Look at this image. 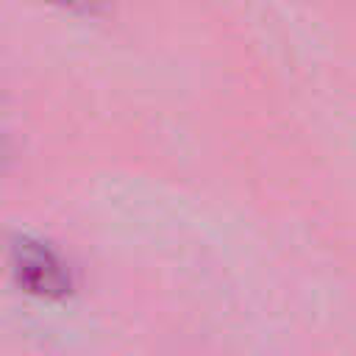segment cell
Masks as SVG:
<instances>
[{"label": "cell", "instance_id": "cell-1", "mask_svg": "<svg viewBox=\"0 0 356 356\" xmlns=\"http://www.w3.org/2000/svg\"><path fill=\"white\" fill-rule=\"evenodd\" d=\"M11 270L33 295L61 298L70 289V270L64 259L50 245L31 236H17L11 242Z\"/></svg>", "mask_w": 356, "mask_h": 356}]
</instances>
